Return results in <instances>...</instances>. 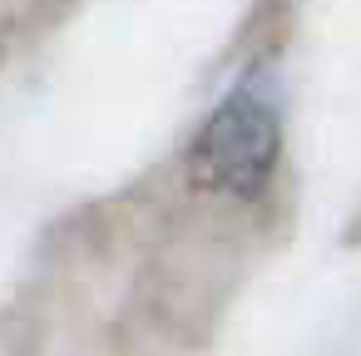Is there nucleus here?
<instances>
[{"label":"nucleus","mask_w":361,"mask_h":356,"mask_svg":"<svg viewBox=\"0 0 361 356\" xmlns=\"http://www.w3.org/2000/svg\"><path fill=\"white\" fill-rule=\"evenodd\" d=\"M277 159H282V119L277 104L252 85H238L233 94L218 99L188 154L193 178L233 198H257L272 183Z\"/></svg>","instance_id":"nucleus-1"}]
</instances>
